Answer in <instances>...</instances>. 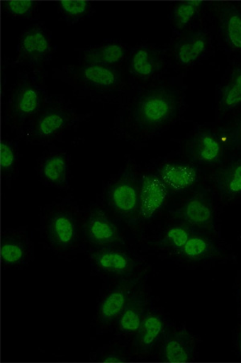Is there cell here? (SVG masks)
Listing matches in <instances>:
<instances>
[{
    "label": "cell",
    "mask_w": 241,
    "mask_h": 363,
    "mask_svg": "<svg viewBox=\"0 0 241 363\" xmlns=\"http://www.w3.org/2000/svg\"><path fill=\"white\" fill-rule=\"evenodd\" d=\"M16 162V155L13 147L7 142L0 144V166L3 174H8L13 170Z\"/></svg>",
    "instance_id": "cell-30"
},
{
    "label": "cell",
    "mask_w": 241,
    "mask_h": 363,
    "mask_svg": "<svg viewBox=\"0 0 241 363\" xmlns=\"http://www.w3.org/2000/svg\"><path fill=\"white\" fill-rule=\"evenodd\" d=\"M190 238L188 228L184 226H174L168 229L160 244L162 246L171 247L178 252L182 249Z\"/></svg>",
    "instance_id": "cell-28"
},
{
    "label": "cell",
    "mask_w": 241,
    "mask_h": 363,
    "mask_svg": "<svg viewBox=\"0 0 241 363\" xmlns=\"http://www.w3.org/2000/svg\"><path fill=\"white\" fill-rule=\"evenodd\" d=\"M240 352H241V334H240Z\"/></svg>",
    "instance_id": "cell-34"
},
{
    "label": "cell",
    "mask_w": 241,
    "mask_h": 363,
    "mask_svg": "<svg viewBox=\"0 0 241 363\" xmlns=\"http://www.w3.org/2000/svg\"><path fill=\"white\" fill-rule=\"evenodd\" d=\"M41 105L40 90L31 82H20L10 96L7 110L9 122L14 126L26 123L40 111Z\"/></svg>",
    "instance_id": "cell-2"
},
{
    "label": "cell",
    "mask_w": 241,
    "mask_h": 363,
    "mask_svg": "<svg viewBox=\"0 0 241 363\" xmlns=\"http://www.w3.org/2000/svg\"><path fill=\"white\" fill-rule=\"evenodd\" d=\"M229 136H230L229 138H230L232 143L241 146V120L230 131Z\"/></svg>",
    "instance_id": "cell-32"
},
{
    "label": "cell",
    "mask_w": 241,
    "mask_h": 363,
    "mask_svg": "<svg viewBox=\"0 0 241 363\" xmlns=\"http://www.w3.org/2000/svg\"><path fill=\"white\" fill-rule=\"evenodd\" d=\"M215 183L227 197L241 195V160H235L220 168L216 173Z\"/></svg>",
    "instance_id": "cell-21"
},
{
    "label": "cell",
    "mask_w": 241,
    "mask_h": 363,
    "mask_svg": "<svg viewBox=\"0 0 241 363\" xmlns=\"http://www.w3.org/2000/svg\"><path fill=\"white\" fill-rule=\"evenodd\" d=\"M84 233L90 243L96 246L124 244L116 223L101 208H95L90 213L84 225Z\"/></svg>",
    "instance_id": "cell-6"
},
{
    "label": "cell",
    "mask_w": 241,
    "mask_h": 363,
    "mask_svg": "<svg viewBox=\"0 0 241 363\" xmlns=\"http://www.w3.org/2000/svg\"><path fill=\"white\" fill-rule=\"evenodd\" d=\"M186 151L193 160L204 164H215L221 159L223 146L213 133L202 131L191 139Z\"/></svg>",
    "instance_id": "cell-11"
},
{
    "label": "cell",
    "mask_w": 241,
    "mask_h": 363,
    "mask_svg": "<svg viewBox=\"0 0 241 363\" xmlns=\"http://www.w3.org/2000/svg\"><path fill=\"white\" fill-rule=\"evenodd\" d=\"M92 259L99 269L112 275L130 277L137 268V262L128 253L112 249H101L92 254Z\"/></svg>",
    "instance_id": "cell-10"
},
{
    "label": "cell",
    "mask_w": 241,
    "mask_h": 363,
    "mask_svg": "<svg viewBox=\"0 0 241 363\" xmlns=\"http://www.w3.org/2000/svg\"><path fill=\"white\" fill-rule=\"evenodd\" d=\"M68 163L62 154L53 155L42 166V174L53 185L62 186L67 178Z\"/></svg>",
    "instance_id": "cell-25"
},
{
    "label": "cell",
    "mask_w": 241,
    "mask_h": 363,
    "mask_svg": "<svg viewBox=\"0 0 241 363\" xmlns=\"http://www.w3.org/2000/svg\"><path fill=\"white\" fill-rule=\"evenodd\" d=\"M142 278V275H138L120 281L106 296L99 308L98 316L101 324L108 325L119 318Z\"/></svg>",
    "instance_id": "cell-5"
},
{
    "label": "cell",
    "mask_w": 241,
    "mask_h": 363,
    "mask_svg": "<svg viewBox=\"0 0 241 363\" xmlns=\"http://www.w3.org/2000/svg\"><path fill=\"white\" fill-rule=\"evenodd\" d=\"M164 65L158 52L147 47L138 48L130 58V74L141 79H148L157 74Z\"/></svg>",
    "instance_id": "cell-18"
},
{
    "label": "cell",
    "mask_w": 241,
    "mask_h": 363,
    "mask_svg": "<svg viewBox=\"0 0 241 363\" xmlns=\"http://www.w3.org/2000/svg\"><path fill=\"white\" fill-rule=\"evenodd\" d=\"M47 233L51 245L59 250H67L77 238L76 220L67 211H57L47 222Z\"/></svg>",
    "instance_id": "cell-8"
},
{
    "label": "cell",
    "mask_w": 241,
    "mask_h": 363,
    "mask_svg": "<svg viewBox=\"0 0 241 363\" xmlns=\"http://www.w3.org/2000/svg\"><path fill=\"white\" fill-rule=\"evenodd\" d=\"M2 5L4 10L12 16L27 17L33 13L36 3L28 0H11L3 2Z\"/></svg>",
    "instance_id": "cell-29"
},
{
    "label": "cell",
    "mask_w": 241,
    "mask_h": 363,
    "mask_svg": "<svg viewBox=\"0 0 241 363\" xmlns=\"http://www.w3.org/2000/svg\"><path fill=\"white\" fill-rule=\"evenodd\" d=\"M213 251L214 247L208 239L202 237H191L178 252L184 258L196 261V259L208 257Z\"/></svg>",
    "instance_id": "cell-26"
},
{
    "label": "cell",
    "mask_w": 241,
    "mask_h": 363,
    "mask_svg": "<svg viewBox=\"0 0 241 363\" xmlns=\"http://www.w3.org/2000/svg\"><path fill=\"white\" fill-rule=\"evenodd\" d=\"M60 8L66 16L71 18H79L88 13L90 4L88 1H74V0H63L59 2Z\"/></svg>",
    "instance_id": "cell-31"
},
{
    "label": "cell",
    "mask_w": 241,
    "mask_h": 363,
    "mask_svg": "<svg viewBox=\"0 0 241 363\" xmlns=\"http://www.w3.org/2000/svg\"><path fill=\"white\" fill-rule=\"evenodd\" d=\"M194 344L188 331L179 330L167 338L162 349V359L165 362L183 363L192 359Z\"/></svg>",
    "instance_id": "cell-15"
},
{
    "label": "cell",
    "mask_w": 241,
    "mask_h": 363,
    "mask_svg": "<svg viewBox=\"0 0 241 363\" xmlns=\"http://www.w3.org/2000/svg\"><path fill=\"white\" fill-rule=\"evenodd\" d=\"M203 1H184L179 3L174 10V23L178 29L185 28L194 19L203 7Z\"/></svg>",
    "instance_id": "cell-27"
},
{
    "label": "cell",
    "mask_w": 241,
    "mask_h": 363,
    "mask_svg": "<svg viewBox=\"0 0 241 363\" xmlns=\"http://www.w3.org/2000/svg\"><path fill=\"white\" fill-rule=\"evenodd\" d=\"M241 11V10H240Z\"/></svg>",
    "instance_id": "cell-35"
},
{
    "label": "cell",
    "mask_w": 241,
    "mask_h": 363,
    "mask_svg": "<svg viewBox=\"0 0 241 363\" xmlns=\"http://www.w3.org/2000/svg\"><path fill=\"white\" fill-rule=\"evenodd\" d=\"M27 246L24 241L14 235H7L1 240L0 257L5 265L21 264L27 257Z\"/></svg>",
    "instance_id": "cell-23"
},
{
    "label": "cell",
    "mask_w": 241,
    "mask_h": 363,
    "mask_svg": "<svg viewBox=\"0 0 241 363\" xmlns=\"http://www.w3.org/2000/svg\"><path fill=\"white\" fill-rule=\"evenodd\" d=\"M177 216L189 225L201 228L213 227V211L206 199L198 196L186 201L176 213Z\"/></svg>",
    "instance_id": "cell-16"
},
{
    "label": "cell",
    "mask_w": 241,
    "mask_h": 363,
    "mask_svg": "<svg viewBox=\"0 0 241 363\" xmlns=\"http://www.w3.org/2000/svg\"><path fill=\"white\" fill-rule=\"evenodd\" d=\"M164 330V320L154 313L145 315L140 329L136 332L135 346L138 352H147L152 349Z\"/></svg>",
    "instance_id": "cell-20"
},
{
    "label": "cell",
    "mask_w": 241,
    "mask_h": 363,
    "mask_svg": "<svg viewBox=\"0 0 241 363\" xmlns=\"http://www.w3.org/2000/svg\"><path fill=\"white\" fill-rule=\"evenodd\" d=\"M215 10L228 45L241 52V11L230 2L215 3Z\"/></svg>",
    "instance_id": "cell-12"
},
{
    "label": "cell",
    "mask_w": 241,
    "mask_h": 363,
    "mask_svg": "<svg viewBox=\"0 0 241 363\" xmlns=\"http://www.w3.org/2000/svg\"><path fill=\"white\" fill-rule=\"evenodd\" d=\"M168 196V187L159 177L146 174L140 187V209L138 219H152L164 205Z\"/></svg>",
    "instance_id": "cell-7"
},
{
    "label": "cell",
    "mask_w": 241,
    "mask_h": 363,
    "mask_svg": "<svg viewBox=\"0 0 241 363\" xmlns=\"http://www.w3.org/2000/svg\"><path fill=\"white\" fill-rule=\"evenodd\" d=\"M208 36L198 31L179 40L174 48V55L182 65H190L200 59L208 47Z\"/></svg>",
    "instance_id": "cell-17"
},
{
    "label": "cell",
    "mask_w": 241,
    "mask_h": 363,
    "mask_svg": "<svg viewBox=\"0 0 241 363\" xmlns=\"http://www.w3.org/2000/svg\"><path fill=\"white\" fill-rule=\"evenodd\" d=\"M108 202L123 219L134 225L138 220L140 187L133 174L126 173L112 185Z\"/></svg>",
    "instance_id": "cell-3"
},
{
    "label": "cell",
    "mask_w": 241,
    "mask_h": 363,
    "mask_svg": "<svg viewBox=\"0 0 241 363\" xmlns=\"http://www.w3.org/2000/svg\"><path fill=\"white\" fill-rule=\"evenodd\" d=\"M147 300L142 289H135L118 318V328L124 333H136L145 317Z\"/></svg>",
    "instance_id": "cell-19"
},
{
    "label": "cell",
    "mask_w": 241,
    "mask_h": 363,
    "mask_svg": "<svg viewBox=\"0 0 241 363\" xmlns=\"http://www.w3.org/2000/svg\"><path fill=\"white\" fill-rule=\"evenodd\" d=\"M77 78L88 86L99 89L116 88L122 82L120 72L111 66L86 65L77 71Z\"/></svg>",
    "instance_id": "cell-13"
},
{
    "label": "cell",
    "mask_w": 241,
    "mask_h": 363,
    "mask_svg": "<svg viewBox=\"0 0 241 363\" xmlns=\"http://www.w3.org/2000/svg\"><path fill=\"white\" fill-rule=\"evenodd\" d=\"M125 50L119 44H107L96 47L84 52V62L86 65L111 66L122 62Z\"/></svg>",
    "instance_id": "cell-22"
},
{
    "label": "cell",
    "mask_w": 241,
    "mask_h": 363,
    "mask_svg": "<svg viewBox=\"0 0 241 363\" xmlns=\"http://www.w3.org/2000/svg\"><path fill=\"white\" fill-rule=\"evenodd\" d=\"M159 177L169 189L183 191L196 184V169L184 163L167 162L160 169Z\"/></svg>",
    "instance_id": "cell-14"
},
{
    "label": "cell",
    "mask_w": 241,
    "mask_h": 363,
    "mask_svg": "<svg viewBox=\"0 0 241 363\" xmlns=\"http://www.w3.org/2000/svg\"><path fill=\"white\" fill-rule=\"evenodd\" d=\"M51 52V42L45 30L38 26L28 28L21 35L17 62L38 69L45 65Z\"/></svg>",
    "instance_id": "cell-4"
},
{
    "label": "cell",
    "mask_w": 241,
    "mask_h": 363,
    "mask_svg": "<svg viewBox=\"0 0 241 363\" xmlns=\"http://www.w3.org/2000/svg\"><path fill=\"white\" fill-rule=\"evenodd\" d=\"M176 110V99L170 91L155 89L138 101L134 117L136 123L142 128L155 129L167 123Z\"/></svg>",
    "instance_id": "cell-1"
},
{
    "label": "cell",
    "mask_w": 241,
    "mask_h": 363,
    "mask_svg": "<svg viewBox=\"0 0 241 363\" xmlns=\"http://www.w3.org/2000/svg\"><path fill=\"white\" fill-rule=\"evenodd\" d=\"M241 105V67L235 69L221 91L220 110L228 111Z\"/></svg>",
    "instance_id": "cell-24"
},
{
    "label": "cell",
    "mask_w": 241,
    "mask_h": 363,
    "mask_svg": "<svg viewBox=\"0 0 241 363\" xmlns=\"http://www.w3.org/2000/svg\"><path fill=\"white\" fill-rule=\"evenodd\" d=\"M70 121L71 115L65 108L58 106L48 108L36 118L32 137L36 140H48L64 130Z\"/></svg>",
    "instance_id": "cell-9"
},
{
    "label": "cell",
    "mask_w": 241,
    "mask_h": 363,
    "mask_svg": "<svg viewBox=\"0 0 241 363\" xmlns=\"http://www.w3.org/2000/svg\"><path fill=\"white\" fill-rule=\"evenodd\" d=\"M126 362H128V359L124 356L117 353L108 354L101 359V362L106 363H122Z\"/></svg>",
    "instance_id": "cell-33"
}]
</instances>
